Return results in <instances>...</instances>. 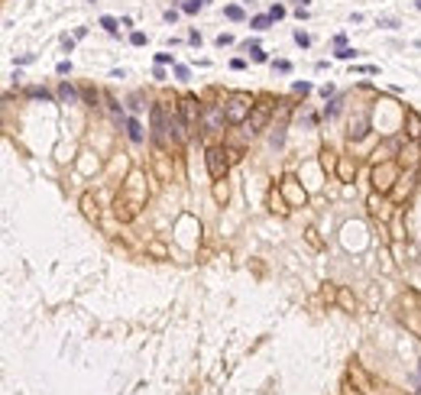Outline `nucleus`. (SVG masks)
<instances>
[{
	"mask_svg": "<svg viewBox=\"0 0 421 395\" xmlns=\"http://www.w3.org/2000/svg\"><path fill=\"white\" fill-rule=\"evenodd\" d=\"M418 376H421V366H418Z\"/></svg>",
	"mask_w": 421,
	"mask_h": 395,
	"instance_id": "412c9836",
	"label": "nucleus"
},
{
	"mask_svg": "<svg viewBox=\"0 0 421 395\" xmlns=\"http://www.w3.org/2000/svg\"><path fill=\"white\" fill-rule=\"evenodd\" d=\"M182 120H185L188 127L198 120V104H195V98H185V101H182Z\"/></svg>",
	"mask_w": 421,
	"mask_h": 395,
	"instance_id": "39448f33",
	"label": "nucleus"
},
{
	"mask_svg": "<svg viewBox=\"0 0 421 395\" xmlns=\"http://www.w3.org/2000/svg\"><path fill=\"white\" fill-rule=\"evenodd\" d=\"M366 130H370V120H366V117H359L356 124L350 127V139H363V136H366Z\"/></svg>",
	"mask_w": 421,
	"mask_h": 395,
	"instance_id": "423d86ee",
	"label": "nucleus"
},
{
	"mask_svg": "<svg viewBox=\"0 0 421 395\" xmlns=\"http://www.w3.org/2000/svg\"><path fill=\"white\" fill-rule=\"evenodd\" d=\"M127 136L133 139V143H143V127H139V120H127Z\"/></svg>",
	"mask_w": 421,
	"mask_h": 395,
	"instance_id": "6e6552de",
	"label": "nucleus"
},
{
	"mask_svg": "<svg viewBox=\"0 0 421 395\" xmlns=\"http://www.w3.org/2000/svg\"><path fill=\"white\" fill-rule=\"evenodd\" d=\"M227 16H230V20H243V10L240 7H227Z\"/></svg>",
	"mask_w": 421,
	"mask_h": 395,
	"instance_id": "ddd939ff",
	"label": "nucleus"
},
{
	"mask_svg": "<svg viewBox=\"0 0 421 395\" xmlns=\"http://www.w3.org/2000/svg\"><path fill=\"white\" fill-rule=\"evenodd\" d=\"M295 91H298V94H308L311 84H308V81H295Z\"/></svg>",
	"mask_w": 421,
	"mask_h": 395,
	"instance_id": "4468645a",
	"label": "nucleus"
},
{
	"mask_svg": "<svg viewBox=\"0 0 421 395\" xmlns=\"http://www.w3.org/2000/svg\"><path fill=\"white\" fill-rule=\"evenodd\" d=\"M130 42H133V46H143L146 36H143V33H133V36H130Z\"/></svg>",
	"mask_w": 421,
	"mask_h": 395,
	"instance_id": "f3484780",
	"label": "nucleus"
},
{
	"mask_svg": "<svg viewBox=\"0 0 421 395\" xmlns=\"http://www.w3.org/2000/svg\"><path fill=\"white\" fill-rule=\"evenodd\" d=\"M298 4H302V7H305V4H308V0H298Z\"/></svg>",
	"mask_w": 421,
	"mask_h": 395,
	"instance_id": "aec40b11",
	"label": "nucleus"
},
{
	"mask_svg": "<svg viewBox=\"0 0 421 395\" xmlns=\"http://www.w3.org/2000/svg\"><path fill=\"white\" fill-rule=\"evenodd\" d=\"M269 16H273V20H282V16H285V7H273V13H269Z\"/></svg>",
	"mask_w": 421,
	"mask_h": 395,
	"instance_id": "dca6fc26",
	"label": "nucleus"
},
{
	"mask_svg": "<svg viewBox=\"0 0 421 395\" xmlns=\"http://www.w3.org/2000/svg\"><path fill=\"white\" fill-rule=\"evenodd\" d=\"M250 113H253V104H250L247 94H233V98L227 101V120H230V124H243Z\"/></svg>",
	"mask_w": 421,
	"mask_h": 395,
	"instance_id": "f257e3e1",
	"label": "nucleus"
},
{
	"mask_svg": "<svg viewBox=\"0 0 421 395\" xmlns=\"http://www.w3.org/2000/svg\"><path fill=\"white\" fill-rule=\"evenodd\" d=\"M295 42H298V46H308V42H311V39H308V36H305V33H302V29H298V33H295Z\"/></svg>",
	"mask_w": 421,
	"mask_h": 395,
	"instance_id": "2eb2a0df",
	"label": "nucleus"
},
{
	"mask_svg": "<svg viewBox=\"0 0 421 395\" xmlns=\"http://www.w3.org/2000/svg\"><path fill=\"white\" fill-rule=\"evenodd\" d=\"M204 4H207V0H185V4H182V10H185V13H198Z\"/></svg>",
	"mask_w": 421,
	"mask_h": 395,
	"instance_id": "1a4fd4ad",
	"label": "nucleus"
},
{
	"mask_svg": "<svg viewBox=\"0 0 421 395\" xmlns=\"http://www.w3.org/2000/svg\"><path fill=\"white\" fill-rule=\"evenodd\" d=\"M156 62L165 65V62H172V55H169V52H159V55H156Z\"/></svg>",
	"mask_w": 421,
	"mask_h": 395,
	"instance_id": "6ab92c4d",
	"label": "nucleus"
},
{
	"mask_svg": "<svg viewBox=\"0 0 421 395\" xmlns=\"http://www.w3.org/2000/svg\"><path fill=\"white\" fill-rule=\"evenodd\" d=\"M101 26L107 33H113V36H117V20H113V16H101Z\"/></svg>",
	"mask_w": 421,
	"mask_h": 395,
	"instance_id": "9d476101",
	"label": "nucleus"
},
{
	"mask_svg": "<svg viewBox=\"0 0 421 395\" xmlns=\"http://www.w3.org/2000/svg\"><path fill=\"white\" fill-rule=\"evenodd\" d=\"M201 117H204V130H221L224 120H227V110L224 107H207Z\"/></svg>",
	"mask_w": 421,
	"mask_h": 395,
	"instance_id": "7ed1b4c3",
	"label": "nucleus"
},
{
	"mask_svg": "<svg viewBox=\"0 0 421 395\" xmlns=\"http://www.w3.org/2000/svg\"><path fill=\"white\" fill-rule=\"evenodd\" d=\"M266 120H269V110H266V107H256V110L250 113V130H247V133H250V136H256Z\"/></svg>",
	"mask_w": 421,
	"mask_h": 395,
	"instance_id": "20e7f679",
	"label": "nucleus"
},
{
	"mask_svg": "<svg viewBox=\"0 0 421 395\" xmlns=\"http://www.w3.org/2000/svg\"><path fill=\"white\" fill-rule=\"evenodd\" d=\"M58 101H62V104H78V91L72 84H62V87H58Z\"/></svg>",
	"mask_w": 421,
	"mask_h": 395,
	"instance_id": "0eeeda50",
	"label": "nucleus"
},
{
	"mask_svg": "<svg viewBox=\"0 0 421 395\" xmlns=\"http://www.w3.org/2000/svg\"><path fill=\"white\" fill-rule=\"evenodd\" d=\"M250 52H253V58H256V62H266V52H262L259 46H247Z\"/></svg>",
	"mask_w": 421,
	"mask_h": 395,
	"instance_id": "f8f14e48",
	"label": "nucleus"
},
{
	"mask_svg": "<svg viewBox=\"0 0 421 395\" xmlns=\"http://www.w3.org/2000/svg\"><path fill=\"white\" fill-rule=\"evenodd\" d=\"M207 169L214 178H224V172H227V159H224V149L221 146H211L207 149Z\"/></svg>",
	"mask_w": 421,
	"mask_h": 395,
	"instance_id": "f03ea898",
	"label": "nucleus"
},
{
	"mask_svg": "<svg viewBox=\"0 0 421 395\" xmlns=\"http://www.w3.org/2000/svg\"><path fill=\"white\" fill-rule=\"evenodd\" d=\"M337 110H340V101H330V107H327V110H324V113H327V117H334V113H337Z\"/></svg>",
	"mask_w": 421,
	"mask_h": 395,
	"instance_id": "a211bd4d",
	"label": "nucleus"
},
{
	"mask_svg": "<svg viewBox=\"0 0 421 395\" xmlns=\"http://www.w3.org/2000/svg\"><path fill=\"white\" fill-rule=\"evenodd\" d=\"M269 23H273V16H256V20H253L256 29H269Z\"/></svg>",
	"mask_w": 421,
	"mask_h": 395,
	"instance_id": "9b49d317",
	"label": "nucleus"
}]
</instances>
